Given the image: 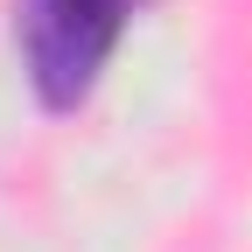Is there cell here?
I'll return each mask as SVG.
<instances>
[{"mask_svg": "<svg viewBox=\"0 0 252 252\" xmlns=\"http://www.w3.org/2000/svg\"><path fill=\"white\" fill-rule=\"evenodd\" d=\"M133 7L140 0H14L21 63H28V84L49 112H77L91 98V84L112 63Z\"/></svg>", "mask_w": 252, "mask_h": 252, "instance_id": "6da1fadb", "label": "cell"}]
</instances>
